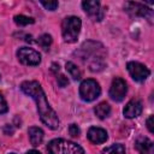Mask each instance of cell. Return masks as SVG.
Here are the masks:
<instances>
[{
	"mask_svg": "<svg viewBox=\"0 0 154 154\" xmlns=\"http://www.w3.org/2000/svg\"><path fill=\"white\" fill-rule=\"evenodd\" d=\"M20 89L24 94L31 96L36 102V107L41 122L45 125H47L49 129L55 130L59 126V118L55 111L49 106L40 83L36 81H25L20 84Z\"/></svg>",
	"mask_w": 154,
	"mask_h": 154,
	"instance_id": "6da1fadb",
	"label": "cell"
},
{
	"mask_svg": "<svg viewBox=\"0 0 154 154\" xmlns=\"http://www.w3.org/2000/svg\"><path fill=\"white\" fill-rule=\"evenodd\" d=\"M81 59L88 64L91 71H101L105 67V49L99 42H84L78 51Z\"/></svg>",
	"mask_w": 154,
	"mask_h": 154,
	"instance_id": "7a4b0ae2",
	"label": "cell"
},
{
	"mask_svg": "<svg viewBox=\"0 0 154 154\" xmlns=\"http://www.w3.org/2000/svg\"><path fill=\"white\" fill-rule=\"evenodd\" d=\"M47 150L49 154H84V150L81 146L63 138L52 140L47 144Z\"/></svg>",
	"mask_w": 154,
	"mask_h": 154,
	"instance_id": "3957f363",
	"label": "cell"
},
{
	"mask_svg": "<svg viewBox=\"0 0 154 154\" xmlns=\"http://www.w3.org/2000/svg\"><path fill=\"white\" fill-rule=\"evenodd\" d=\"M82 26V22L76 16H69L63 20L61 24V34L63 38L67 43H72L77 41Z\"/></svg>",
	"mask_w": 154,
	"mask_h": 154,
	"instance_id": "277c9868",
	"label": "cell"
},
{
	"mask_svg": "<svg viewBox=\"0 0 154 154\" xmlns=\"http://www.w3.org/2000/svg\"><path fill=\"white\" fill-rule=\"evenodd\" d=\"M100 93H101V88L95 79H91V78L84 79L79 85V96L82 97V100L87 102L99 97Z\"/></svg>",
	"mask_w": 154,
	"mask_h": 154,
	"instance_id": "5b68a950",
	"label": "cell"
},
{
	"mask_svg": "<svg viewBox=\"0 0 154 154\" xmlns=\"http://www.w3.org/2000/svg\"><path fill=\"white\" fill-rule=\"evenodd\" d=\"M17 58L18 60L24 64V65H30V66H36L41 61V55L38 52H36L32 48L28 47H22L17 51Z\"/></svg>",
	"mask_w": 154,
	"mask_h": 154,
	"instance_id": "8992f818",
	"label": "cell"
},
{
	"mask_svg": "<svg viewBox=\"0 0 154 154\" xmlns=\"http://www.w3.org/2000/svg\"><path fill=\"white\" fill-rule=\"evenodd\" d=\"M126 67L132 79H135L136 82H143L150 75V71L148 70V67L137 61H129Z\"/></svg>",
	"mask_w": 154,
	"mask_h": 154,
	"instance_id": "52a82bcc",
	"label": "cell"
},
{
	"mask_svg": "<svg viewBox=\"0 0 154 154\" xmlns=\"http://www.w3.org/2000/svg\"><path fill=\"white\" fill-rule=\"evenodd\" d=\"M126 91H128V87H126L125 81L123 78H119V77L113 78L111 88H109V97L113 101L119 102L125 97Z\"/></svg>",
	"mask_w": 154,
	"mask_h": 154,
	"instance_id": "ba28073f",
	"label": "cell"
},
{
	"mask_svg": "<svg viewBox=\"0 0 154 154\" xmlns=\"http://www.w3.org/2000/svg\"><path fill=\"white\" fill-rule=\"evenodd\" d=\"M124 8L129 14L135 16V17H146L150 20L152 16H153V11L148 7H146L143 4H140V2H134V1L126 2Z\"/></svg>",
	"mask_w": 154,
	"mask_h": 154,
	"instance_id": "9c48e42d",
	"label": "cell"
},
{
	"mask_svg": "<svg viewBox=\"0 0 154 154\" xmlns=\"http://www.w3.org/2000/svg\"><path fill=\"white\" fill-rule=\"evenodd\" d=\"M82 7L85 11V13L89 17H91L94 20L100 22L103 18L105 11L101 8V5H100L99 1H96V0H93V1H83L82 2Z\"/></svg>",
	"mask_w": 154,
	"mask_h": 154,
	"instance_id": "30bf717a",
	"label": "cell"
},
{
	"mask_svg": "<svg viewBox=\"0 0 154 154\" xmlns=\"http://www.w3.org/2000/svg\"><path fill=\"white\" fill-rule=\"evenodd\" d=\"M142 109H143L142 102L137 99H132L126 103L123 113L126 118H136L142 113Z\"/></svg>",
	"mask_w": 154,
	"mask_h": 154,
	"instance_id": "8fae6325",
	"label": "cell"
},
{
	"mask_svg": "<svg viewBox=\"0 0 154 154\" xmlns=\"http://www.w3.org/2000/svg\"><path fill=\"white\" fill-rule=\"evenodd\" d=\"M88 140L91 142V143H95V144H100V143H103L106 142L107 140V132L106 130L101 129V128H96V126H93L88 130Z\"/></svg>",
	"mask_w": 154,
	"mask_h": 154,
	"instance_id": "7c38bea8",
	"label": "cell"
},
{
	"mask_svg": "<svg viewBox=\"0 0 154 154\" xmlns=\"http://www.w3.org/2000/svg\"><path fill=\"white\" fill-rule=\"evenodd\" d=\"M135 148L141 154H154V144L147 137H140L135 142Z\"/></svg>",
	"mask_w": 154,
	"mask_h": 154,
	"instance_id": "4fadbf2b",
	"label": "cell"
},
{
	"mask_svg": "<svg viewBox=\"0 0 154 154\" xmlns=\"http://www.w3.org/2000/svg\"><path fill=\"white\" fill-rule=\"evenodd\" d=\"M28 134H29L30 143H31L34 147L41 144V142H42V140H43V131H42L40 128H37V126H31V128H29Z\"/></svg>",
	"mask_w": 154,
	"mask_h": 154,
	"instance_id": "5bb4252c",
	"label": "cell"
},
{
	"mask_svg": "<svg viewBox=\"0 0 154 154\" xmlns=\"http://www.w3.org/2000/svg\"><path fill=\"white\" fill-rule=\"evenodd\" d=\"M94 112H95V114H96L100 119H105V118H107V117L109 116V113H111V107H109V105H108L107 102H100L97 106H95Z\"/></svg>",
	"mask_w": 154,
	"mask_h": 154,
	"instance_id": "9a60e30c",
	"label": "cell"
},
{
	"mask_svg": "<svg viewBox=\"0 0 154 154\" xmlns=\"http://www.w3.org/2000/svg\"><path fill=\"white\" fill-rule=\"evenodd\" d=\"M101 154H125V148L123 144L116 143V144H112V146L105 148Z\"/></svg>",
	"mask_w": 154,
	"mask_h": 154,
	"instance_id": "2e32d148",
	"label": "cell"
},
{
	"mask_svg": "<svg viewBox=\"0 0 154 154\" xmlns=\"http://www.w3.org/2000/svg\"><path fill=\"white\" fill-rule=\"evenodd\" d=\"M65 69H66V71L70 73V76H71L75 81H77V79L81 78V71H79V69L77 67V65H75L73 63L67 61L66 65H65Z\"/></svg>",
	"mask_w": 154,
	"mask_h": 154,
	"instance_id": "e0dca14e",
	"label": "cell"
},
{
	"mask_svg": "<svg viewBox=\"0 0 154 154\" xmlns=\"http://www.w3.org/2000/svg\"><path fill=\"white\" fill-rule=\"evenodd\" d=\"M14 23L17 24V25H19V26H25V25H28V24H32L35 20H34V18H31V17H26V16H24V14H17V16H14Z\"/></svg>",
	"mask_w": 154,
	"mask_h": 154,
	"instance_id": "ac0fdd59",
	"label": "cell"
},
{
	"mask_svg": "<svg viewBox=\"0 0 154 154\" xmlns=\"http://www.w3.org/2000/svg\"><path fill=\"white\" fill-rule=\"evenodd\" d=\"M37 43H38V46H41L43 49L47 51V49L49 48L51 43H52V37H51V35H48V34L41 35V36L38 37V40H37Z\"/></svg>",
	"mask_w": 154,
	"mask_h": 154,
	"instance_id": "d6986e66",
	"label": "cell"
},
{
	"mask_svg": "<svg viewBox=\"0 0 154 154\" xmlns=\"http://www.w3.org/2000/svg\"><path fill=\"white\" fill-rule=\"evenodd\" d=\"M41 5L49 11H54L58 7V1H41Z\"/></svg>",
	"mask_w": 154,
	"mask_h": 154,
	"instance_id": "ffe728a7",
	"label": "cell"
},
{
	"mask_svg": "<svg viewBox=\"0 0 154 154\" xmlns=\"http://www.w3.org/2000/svg\"><path fill=\"white\" fill-rule=\"evenodd\" d=\"M69 134L72 136V137H78L79 136V128L76 125V124H71L69 126Z\"/></svg>",
	"mask_w": 154,
	"mask_h": 154,
	"instance_id": "44dd1931",
	"label": "cell"
},
{
	"mask_svg": "<svg viewBox=\"0 0 154 154\" xmlns=\"http://www.w3.org/2000/svg\"><path fill=\"white\" fill-rule=\"evenodd\" d=\"M8 111V106H7V102L6 100L4 99V96L0 94V114L2 113H6Z\"/></svg>",
	"mask_w": 154,
	"mask_h": 154,
	"instance_id": "7402d4cb",
	"label": "cell"
},
{
	"mask_svg": "<svg viewBox=\"0 0 154 154\" xmlns=\"http://www.w3.org/2000/svg\"><path fill=\"white\" fill-rule=\"evenodd\" d=\"M57 81H58V84H59L60 87H66V85L69 84V79H67V77L64 76V75H59V76L57 77Z\"/></svg>",
	"mask_w": 154,
	"mask_h": 154,
	"instance_id": "603a6c76",
	"label": "cell"
},
{
	"mask_svg": "<svg viewBox=\"0 0 154 154\" xmlns=\"http://www.w3.org/2000/svg\"><path fill=\"white\" fill-rule=\"evenodd\" d=\"M147 128H148V130H149L150 134L154 132V129H153V116H150V117L147 119Z\"/></svg>",
	"mask_w": 154,
	"mask_h": 154,
	"instance_id": "cb8c5ba5",
	"label": "cell"
},
{
	"mask_svg": "<svg viewBox=\"0 0 154 154\" xmlns=\"http://www.w3.org/2000/svg\"><path fill=\"white\" fill-rule=\"evenodd\" d=\"M26 154H41L38 150H35V149H31V150H29Z\"/></svg>",
	"mask_w": 154,
	"mask_h": 154,
	"instance_id": "d4e9b609",
	"label": "cell"
},
{
	"mask_svg": "<svg viewBox=\"0 0 154 154\" xmlns=\"http://www.w3.org/2000/svg\"><path fill=\"white\" fill-rule=\"evenodd\" d=\"M10 154H14V153H10Z\"/></svg>",
	"mask_w": 154,
	"mask_h": 154,
	"instance_id": "484cf974",
	"label": "cell"
}]
</instances>
